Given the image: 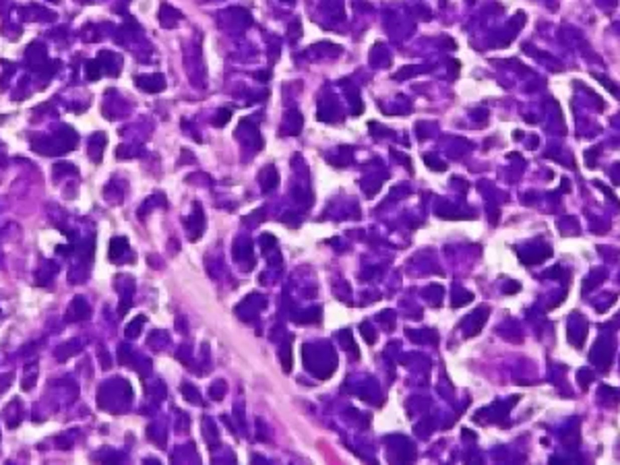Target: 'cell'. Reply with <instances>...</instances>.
Returning <instances> with one entry per match:
<instances>
[{"mask_svg": "<svg viewBox=\"0 0 620 465\" xmlns=\"http://www.w3.org/2000/svg\"><path fill=\"white\" fill-rule=\"evenodd\" d=\"M136 87L147 91V93H158L166 87V79L162 75H147V77H136L134 79Z\"/></svg>", "mask_w": 620, "mask_h": 465, "instance_id": "6da1fadb", "label": "cell"}, {"mask_svg": "<svg viewBox=\"0 0 620 465\" xmlns=\"http://www.w3.org/2000/svg\"><path fill=\"white\" fill-rule=\"evenodd\" d=\"M46 60H48L46 48H44L42 44H31V46L27 48V62L31 64V68L40 71V68L46 64Z\"/></svg>", "mask_w": 620, "mask_h": 465, "instance_id": "7a4b0ae2", "label": "cell"}, {"mask_svg": "<svg viewBox=\"0 0 620 465\" xmlns=\"http://www.w3.org/2000/svg\"><path fill=\"white\" fill-rule=\"evenodd\" d=\"M180 13L178 11H174L170 5H162V11H160V23L164 25V27H172L178 19H180Z\"/></svg>", "mask_w": 620, "mask_h": 465, "instance_id": "3957f363", "label": "cell"}, {"mask_svg": "<svg viewBox=\"0 0 620 465\" xmlns=\"http://www.w3.org/2000/svg\"><path fill=\"white\" fill-rule=\"evenodd\" d=\"M124 246H126V240L124 238H114L112 244H110V258H120V254L124 252Z\"/></svg>", "mask_w": 620, "mask_h": 465, "instance_id": "277c9868", "label": "cell"}, {"mask_svg": "<svg viewBox=\"0 0 620 465\" xmlns=\"http://www.w3.org/2000/svg\"><path fill=\"white\" fill-rule=\"evenodd\" d=\"M281 362H283V370L289 372L291 370V339H287L283 343V350H281Z\"/></svg>", "mask_w": 620, "mask_h": 465, "instance_id": "5b68a950", "label": "cell"}, {"mask_svg": "<svg viewBox=\"0 0 620 465\" xmlns=\"http://www.w3.org/2000/svg\"><path fill=\"white\" fill-rule=\"evenodd\" d=\"M99 77H101V62L99 60H89L87 62V79L95 81Z\"/></svg>", "mask_w": 620, "mask_h": 465, "instance_id": "8992f818", "label": "cell"}, {"mask_svg": "<svg viewBox=\"0 0 620 465\" xmlns=\"http://www.w3.org/2000/svg\"><path fill=\"white\" fill-rule=\"evenodd\" d=\"M230 116H232V112H230L228 108L219 110V112H217V118L213 120V124H215V126H223V124H226L228 120H230Z\"/></svg>", "mask_w": 620, "mask_h": 465, "instance_id": "52a82bcc", "label": "cell"}, {"mask_svg": "<svg viewBox=\"0 0 620 465\" xmlns=\"http://www.w3.org/2000/svg\"><path fill=\"white\" fill-rule=\"evenodd\" d=\"M595 77H597V79H599L601 83H604V87H606V89H610V93H614V95H616V97L620 99V89L616 87V85H614L612 81H608L606 77H599V75H595Z\"/></svg>", "mask_w": 620, "mask_h": 465, "instance_id": "ba28073f", "label": "cell"}]
</instances>
